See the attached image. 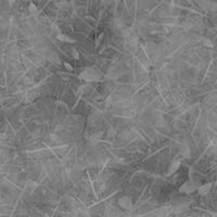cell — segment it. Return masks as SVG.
I'll return each instance as SVG.
<instances>
[{
    "label": "cell",
    "mask_w": 217,
    "mask_h": 217,
    "mask_svg": "<svg viewBox=\"0 0 217 217\" xmlns=\"http://www.w3.org/2000/svg\"><path fill=\"white\" fill-rule=\"evenodd\" d=\"M57 38H58V40L62 41V43H67V44H75L76 43V40H75L74 38L70 37L69 35L63 34V33H59V34L57 35Z\"/></svg>",
    "instance_id": "6"
},
{
    "label": "cell",
    "mask_w": 217,
    "mask_h": 217,
    "mask_svg": "<svg viewBox=\"0 0 217 217\" xmlns=\"http://www.w3.org/2000/svg\"><path fill=\"white\" fill-rule=\"evenodd\" d=\"M63 65L65 66V69L67 70V71H73V66H72L69 62H63Z\"/></svg>",
    "instance_id": "11"
},
{
    "label": "cell",
    "mask_w": 217,
    "mask_h": 217,
    "mask_svg": "<svg viewBox=\"0 0 217 217\" xmlns=\"http://www.w3.org/2000/svg\"><path fill=\"white\" fill-rule=\"evenodd\" d=\"M91 88V85H90L89 83H87V84H83V85H80L79 87L77 88V92L79 93H86L88 92V90Z\"/></svg>",
    "instance_id": "7"
},
{
    "label": "cell",
    "mask_w": 217,
    "mask_h": 217,
    "mask_svg": "<svg viewBox=\"0 0 217 217\" xmlns=\"http://www.w3.org/2000/svg\"><path fill=\"white\" fill-rule=\"evenodd\" d=\"M103 38H104V34H100V35H99L98 37H97V40H96V47H98V46L100 45Z\"/></svg>",
    "instance_id": "10"
},
{
    "label": "cell",
    "mask_w": 217,
    "mask_h": 217,
    "mask_svg": "<svg viewBox=\"0 0 217 217\" xmlns=\"http://www.w3.org/2000/svg\"><path fill=\"white\" fill-rule=\"evenodd\" d=\"M201 41L204 46H206V47H213V43L212 40L209 39V38H201Z\"/></svg>",
    "instance_id": "8"
},
{
    "label": "cell",
    "mask_w": 217,
    "mask_h": 217,
    "mask_svg": "<svg viewBox=\"0 0 217 217\" xmlns=\"http://www.w3.org/2000/svg\"><path fill=\"white\" fill-rule=\"evenodd\" d=\"M78 78L86 83H93L98 82L100 79V75L98 71H96L93 67H87L84 71H82L78 75Z\"/></svg>",
    "instance_id": "1"
},
{
    "label": "cell",
    "mask_w": 217,
    "mask_h": 217,
    "mask_svg": "<svg viewBox=\"0 0 217 217\" xmlns=\"http://www.w3.org/2000/svg\"><path fill=\"white\" fill-rule=\"evenodd\" d=\"M198 188H199L198 183H196L193 179H189L180 186L179 192L185 194H191V193H193V192H196V191L198 190Z\"/></svg>",
    "instance_id": "2"
},
{
    "label": "cell",
    "mask_w": 217,
    "mask_h": 217,
    "mask_svg": "<svg viewBox=\"0 0 217 217\" xmlns=\"http://www.w3.org/2000/svg\"><path fill=\"white\" fill-rule=\"evenodd\" d=\"M117 204L121 209H125V211H130L132 209V200L127 196H121L117 200Z\"/></svg>",
    "instance_id": "3"
},
{
    "label": "cell",
    "mask_w": 217,
    "mask_h": 217,
    "mask_svg": "<svg viewBox=\"0 0 217 217\" xmlns=\"http://www.w3.org/2000/svg\"><path fill=\"white\" fill-rule=\"evenodd\" d=\"M180 165H181V162H180L179 160H173V161L170 162V164L168 165V167H167V170L164 175L166 177H170L172 175H174L175 173L179 170Z\"/></svg>",
    "instance_id": "4"
},
{
    "label": "cell",
    "mask_w": 217,
    "mask_h": 217,
    "mask_svg": "<svg viewBox=\"0 0 217 217\" xmlns=\"http://www.w3.org/2000/svg\"><path fill=\"white\" fill-rule=\"evenodd\" d=\"M51 28H52V31H56V32L58 33V34H59V33H61V31H60V28H59V27L57 26L56 24H52V26H51Z\"/></svg>",
    "instance_id": "12"
},
{
    "label": "cell",
    "mask_w": 217,
    "mask_h": 217,
    "mask_svg": "<svg viewBox=\"0 0 217 217\" xmlns=\"http://www.w3.org/2000/svg\"><path fill=\"white\" fill-rule=\"evenodd\" d=\"M71 56H72V58H74L75 60H78V59H79V57H80L79 56V52H78L76 49H73V50H72Z\"/></svg>",
    "instance_id": "9"
},
{
    "label": "cell",
    "mask_w": 217,
    "mask_h": 217,
    "mask_svg": "<svg viewBox=\"0 0 217 217\" xmlns=\"http://www.w3.org/2000/svg\"><path fill=\"white\" fill-rule=\"evenodd\" d=\"M212 187H213V183H203V185L199 186L198 188V193L199 196H206L207 194L211 192L212 190Z\"/></svg>",
    "instance_id": "5"
}]
</instances>
